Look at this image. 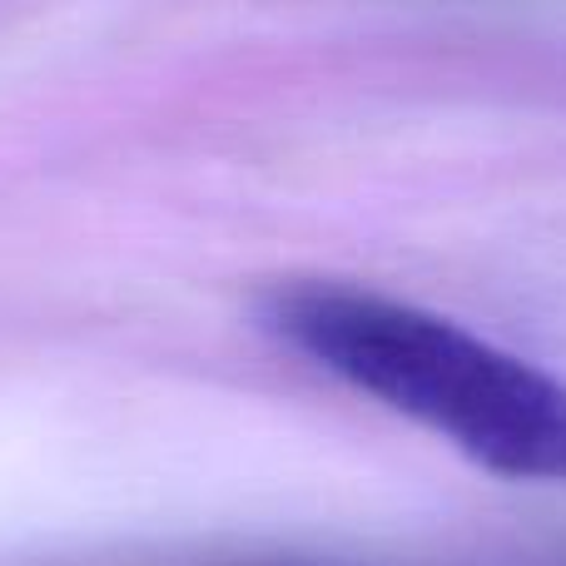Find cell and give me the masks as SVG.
Returning a JSON list of instances; mask_svg holds the SVG:
<instances>
[{
	"label": "cell",
	"instance_id": "1",
	"mask_svg": "<svg viewBox=\"0 0 566 566\" xmlns=\"http://www.w3.org/2000/svg\"><path fill=\"white\" fill-rule=\"evenodd\" d=\"M279 338L512 482H566V382L428 308L343 283L264 303Z\"/></svg>",
	"mask_w": 566,
	"mask_h": 566
}]
</instances>
